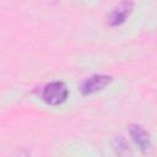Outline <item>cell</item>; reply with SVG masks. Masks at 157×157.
<instances>
[{
    "instance_id": "6da1fadb",
    "label": "cell",
    "mask_w": 157,
    "mask_h": 157,
    "mask_svg": "<svg viewBox=\"0 0 157 157\" xmlns=\"http://www.w3.org/2000/svg\"><path fill=\"white\" fill-rule=\"evenodd\" d=\"M69 96V90L63 82L54 81L44 86L42 91L43 101L49 105H59L66 101Z\"/></svg>"
},
{
    "instance_id": "7a4b0ae2",
    "label": "cell",
    "mask_w": 157,
    "mask_h": 157,
    "mask_svg": "<svg viewBox=\"0 0 157 157\" xmlns=\"http://www.w3.org/2000/svg\"><path fill=\"white\" fill-rule=\"evenodd\" d=\"M134 6L132 0H121L107 16V23L112 27L120 26L121 23L125 22L126 17L131 13Z\"/></svg>"
},
{
    "instance_id": "3957f363",
    "label": "cell",
    "mask_w": 157,
    "mask_h": 157,
    "mask_svg": "<svg viewBox=\"0 0 157 157\" xmlns=\"http://www.w3.org/2000/svg\"><path fill=\"white\" fill-rule=\"evenodd\" d=\"M112 82V76L108 75H93L86 78L81 85L82 94H92L97 91L103 90Z\"/></svg>"
},
{
    "instance_id": "277c9868",
    "label": "cell",
    "mask_w": 157,
    "mask_h": 157,
    "mask_svg": "<svg viewBox=\"0 0 157 157\" xmlns=\"http://www.w3.org/2000/svg\"><path fill=\"white\" fill-rule=\"evenodd\" d=\"M129 132H130V136L132 137V140L135 141V144L139 146V148H140L142 152H146V151L151 147L150 134H148L141 125H137V124L130 125Z\"/></svg>"
},
{
    "instance_id": "5b68a950",
    "label": "cell",
    "mask_w": 157,
    "mask_h": 157,
    "mask_svg": "<svg viewBox=\"0 0 157 157\" xmlns=\"http://www.w3.org/2000/svg\"><path fill=\"white\" fill-rule=\"evenodd\" d=\"M114 147H115V150H117V152L119 153V155H123V153H126L128 152V144H126V141L121 137V136H118L117 139H115V144H114Z\"/></svg>"
}]
</instances>
